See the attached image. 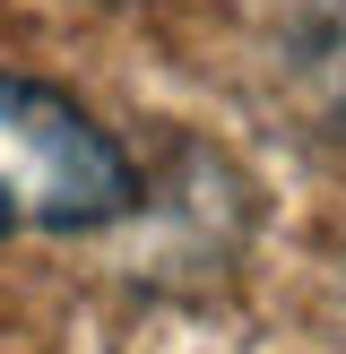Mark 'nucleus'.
Here are the masks:
<instances>
[{
	"mask_svg": "<svg viewBox=\"0 0 346 354\" xmlns=\"http://www.w3.org/2000/svg\"><path fill=\"white\" fill-rule=\"evenodd\" d=\"M138 207V165L86 104L0 69V234H95Z\"/></svg>",
	"mask_w": 346,
	"mask_h": 354,
	"instance_id": "f257e3e1",
	"label": "nucleus"
}]
</instances>
